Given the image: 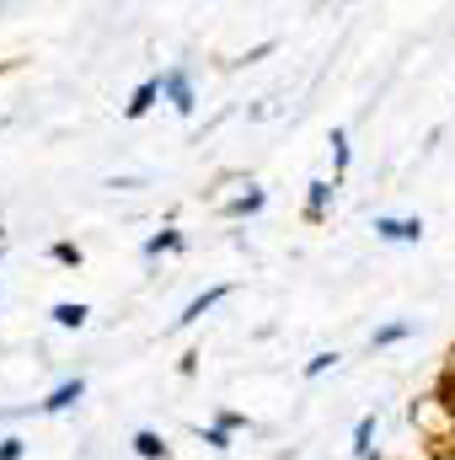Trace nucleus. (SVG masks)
<instances>
[{
  "mask_svg": "<svg viewBox=\"0 0 455 460\" xmlns=\"http://www.w3.org/2000/svg\"><path fill=\"white\" fill-rule=\"evenodd\" d=\"M108 188H113V193H134V188H139V177H113Z\"/></svg>",
  "mask_w": 455,
  "mask_h": 460,
  "instance_id": "nucleus-21",
  "label": "nucleus"
},
{
  "mask_svg": "<svg viewBox=\"0 0 455 460\" xmlns=\"http://www.w3.org/2000/svg\"><path fill=\"white\" fill-rule=\"evenodd\" d=\"M380 241H424V220H397V215H375Z\"/></svg>",
  "mask_w": 455,
  "mask_h": 460,
  "instance_id": "nucleus-5",
  "label": "nucleus"
},
{
  "mask_svg": "<svg viewBox=\"0 0 455 460\" xmlns=\"http://www.w3.org/2000/svg\"><path fill=\"white\" fill-rule=\"evenodd\" d=\"M0 460H27V439H0Z\"/></svg>",
  "mask_w": 455,
  "mask_h": 460,
  "instance_id": "nucleus-17",
  "label": "nucleus"
},
{
  "mask_svg": "<svg viewBox=\"0 0 455 460\" xmlns=\"http://www.w3.org/2000/svg\"><path fill=\"white\" fill-rule=\"evenodd\" d=\"M338 358H343V353H333V348H322V353H311V358H306V380H322L327 369H338Z\"/></svg>",
  "mask_w": 455,
  "mask_h": 460,
  "instance_id": "nucleus-16",
  "label": "nucleus"
},
{
  "mask_svg": "<svg viewBox=\"0 0 455 460\" xmlns=\"http://www.w3.org/2000/svg\"><path fill=\"white\" fill-rule=\"evenodd\" d=\"M327 145H333V177L343 182V172H348V128H333Z\"/></svg>",
  "mask_w": 455,
  "mask_h": 460,
  "instance_id": "nucleus-13",
  "label": "nucleus"
},
{
  "mask_svg": "<svg viewBox=\"0 0 455 460\" xmlns=\"http://www.w3.org/2000/svg\"><path fill=\"white\" fill-rule=\"evenodd\" d=\"M263 204H268V193H263V188H252V193H241V199H230V204H226V215H236V220H246V215H257Z\"/></svg>",
  "mask_w": 455,
  "mask_h": 460,
  "instance_id": "nucleus-12",
  "label": "nucleus"
},
{
  "mask_svg": "<svg viewBox=\"0 0 455 460\" xmlns=\"http://www.w3.org/2000/svg\"><path fill=\"white\" fill-rule=\"evenodd\" d=\"M156 97H161V75H150V81H139V86H134V97L123 102V118H145L150 108H156Z\"/></svg>",
  "mask_w": 455,
  "mask_h": 460,
  "instance_id": "nucleus-6",
  "label": "nucleus"
},
{
  "mask_svg": "<svg viewBox=\"0 0 455 460\" xmlns=\"http://www.w3.org/2000/svg\"><path fill=\"white\" fill-rule=\"evenodd\" d=\"M353 460H380L375 456V412H364L353 423Z\"/></svg>",
  "mask_w": 455,
  "mask_h": 460,
  "instance_id": "nucleus-10",
  "label": "nucleus"
},
{
  "mask_svg": "<svg viewBox=\"0 0 455 460\" xmlns=\"http://www.w3.org/2000/svg\"><path fill=\"white\" fill-rule=\"evenodd\" d=\"M268 54H273V38H268V43H257V49H246V54H241V65H257V59H268Z\"/></svg>",
  "mask_w": 455,
  "mask_h": 460,
  "instance_id": "nucleus-18",
  "label": "nucleus"
},
{
  "mask_svg": "<svg viewBox=\"0 0 455 460\" xmlns=\"http://www.w3.org/2000/svg\"><path fill=\"white\" fill-rule=\"evenodd\" d=\"M81 396H86V380H81V375H70V380H59V385H54V391L38 402V412H43V418H54V412H70Z\"/></svg>",
  "mask_w": 455,
  "mask_h": 460,
  "instance_id": "nucleus-3",
  "label": "nucleus"
},
{
  "mask_svg": "<svg viewBox=\"0 0 455 460\" xmlns=\"http://www.w3.org/2000/svg\"><path fill=\"white\" fill-rule=\"evenodd\" d=\"M49 316H54V327H65V332H81V327H86V316H92V305H81V300H59Z\"/></svg>",
  "mask_w": 455,
  "mask_h": 460,
  "instance_id": "nucleus-7",
  "label": "nucleus"
},
{
  "mask_svg": "<svg viewBox=\"0 0 455 460\" xmlns=\"http://www.w3.org/2000/svg\"><path fill=\"white\" fill-rule=\"evenodd\" d=\"M129 445H134V456H139V460H166V456H172V445H166L156 429H139Z\"/></svg>",
  "mask_w": 455,
  "mask_h": 460,
  "instance_id": "nucleus-9",
  "label": "nucleus"
},
{
  "mask_svg": "<svg viewBox=\"0 0 455 460\" xmlns=\"http://www.w3.org/2000/svg\"><path fill=\"white\" fill-rule=\"evenodd\" d=\"M161 102H172V113L193 118V108H199V92H193V75H188L183 65L161 70Z\"/></svg>",
  "mask_w": 455,
  "mask_h": 460,
  "instance_id": "nucleus-1",
  "label": "nucleus"
},
{
  "mask_svg": "<svg viewBox=\"0 0 455 460\" xmlns=\"http://www.w3.org/2000/svg\"><path fill=\"white\" fill-rule=\"evenodd\" d=\"M413 332H418V322H386V327L370 332V348H397V343H407Z\"/></svg>",
  "mask_w": 455,
  "mask_h": 460,
  "instance_id": "nucleus-8",
  "label": "nucleus"
},
{
  "mask_svg": "<svg viewBox=\"0 0 455 460\" xmlns=\"http://www.w3.org/2000/svg\"><path fill=\"white\" fill-rule=\"evenodd\" d=\"M220 300H230V284H215V289H204V295H193V300L183 305V316L172 322V332H188V327H199V322H204V316H210V311H215Z\"/></svg>",
  "mask_w": 455,
  "mask_h": 460,
  "instance_id": "nucleus-2",
  "label": "nucleus"
},
{
  "mask_svg": "<svg viewBox=\"0 0 455 460\" xmlns=\"http://www.w3.org/2000/svg\"><path fill=\"white\" fill-rule=\"evenodd\" d=\"M215 423H226V429H252V423H246V412H220Z\"/></svg>",
  "mask_w": 455,
  "mask_h": 460,
  "instance_id": "nucleus-19",
  "label": "nucleus"
},
{
  "mask_svg": "<svg viewBox=\"0 0 455 460\" xmlns=\"http://www.w3.org/2000/svg\"><path fill=\"white\" fill-rule=\"evenodd\" d=\"M177 375H199V353H183L177 358Z\"/></svg>",
  "mask_w": 455,
  "mask_h": 460,
  "instance_id": "nucleus-20",
  "label": "nucleus"
},
{
  "mask_svg": "<svg viewBox=\"0 0 455 460\" xmlns=\"http://www.w3.org/2000/svg\"><path fill=\"white\" fill-rule=\"evenodd\" d=\"M49 257H54L59 268H81V262H86V252H81L76 241H54V246H49Z\"/></svg>",
  "mask_w": 455,
  "mask_h": 460,
  "instance_id": "nucleus-15",
  "label": "nucleus"
},
{
  "mask_svg": "<svg viewBox=\"0 0 455 460\" xmlns=\"http://www.w3.org/2000/svg\"><path fill=\"white\" fill-rule=\"evenodd\" d=\"M230 434H236V429H226V423H210V429H199V439H204L210 450H220V456H230V450H236V445H230Z\"/></svg>",
  "mask_w": 455,
  "mask_h": 460,
  "instance_id": "nucleus-14",
  "label": "nucleus"
},
{
  "mask_svg": "<svg viewBox=\"0 0 455 460\" xmlns=\"http://www.w3.org/2000/svg\"><path fill=\"white\" fill-rule=\"evenodd\" d=\"M333 193H338V177H317V182H306V220H311V226H317V220H327Z\"/></svg>",
  "mask_w": 455,
  "mask_h": 460,
  "instance_id": "nucleus-4",
  "label": "nucleus"
},
{
  "mask_svg": "<svg viewBox=\"0 0 455 460\" xmlns=\"http://www.w3.org/2000/svg\"><path fill=\"white\" fill-rule=\"evenodd\" d=\"M183 246V230H156V235H145V257H161V252H177Z\"/></svg>",
  "mask_w": 455,
  "mask_h": 460,
  "instance_id": "nucleus-11",
  "label": "nucleus"
}]
</instances>
